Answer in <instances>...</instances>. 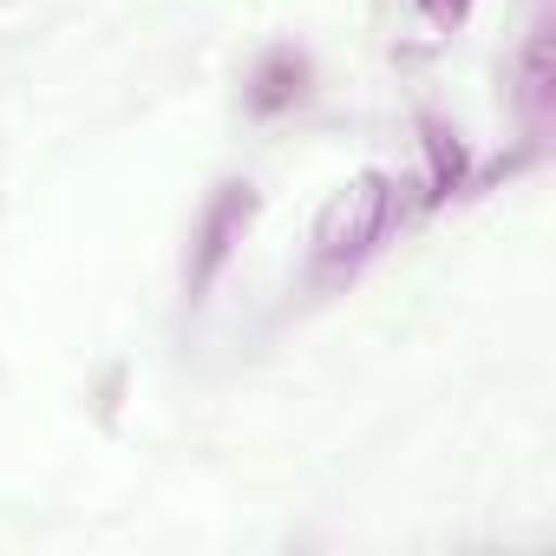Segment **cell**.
I'll use <instances>...</instances> for the list:
<instances>
[{
	"instance_id": "5b68a950",
	"label": "cell",
	"mask_w": 556,
	"mask_h": 556,
	"mask_svg": "<svg viewBox=\"0 0 556 556\" xmlns=\"http://www.w3.org/2000/svg\"><path fill=\"white\" fill-rule=\"evenodd\" d=\"M419 144H426V164H432V203H445L452 190H465V177H471V151L458 144V131L452 125H439V118H419Z\"/></svg>"
},
{
	"instance_id": "8992f818",
	"label": "cell",
	"mask_w": 556,
	"mask_h": 556,
	"mask_svg": "<svg viewBox=\"0 0 556 556\" xmlns=\"http://www.w3.org/2000/svg\"><path fill=\"white\" fill-rule=\"evenodd\" d=\"M413 8H419V21L439 27V34H452V27L471 21V0H413Z\"/></svg>"
},
{
	"instance_id": "7a4b0ae2",
	"label": "cell",
	"mask_w": 556,
	"mask_h": 556,
	"mask_svg": "<svg viewBox=\"0 0 556 556\" xmlns=\"http://www.w3.org/2000/svg\"><path fill=\"white\" fill-rule=\"evenodd\" d=\"M255 210H262V197H255L249 177H223V184L210 190V203L197 210V229H190V262H184L190 302H203V295L216 289V275L229 268V255H236V242L249 236Z\"/></svg>"
},
{
	"instance_id": "3957f363",
	"label": "cell",
	"mask_w": 556,
	"mask_h": 556,
	"mask_svg": "<svg viewBox=\"0 0 556 556\" xmlns=\"http://www.w3.org/2000/svg\"><path fill=\"white\" fill-rule=\"evenodd\" d=\"M510 112H517L523 138L543 144V131H549V118H556V66H549V27H543V21L523 34V47H517V60H510Z\"/></svg>"
},
{
	"instance_id": "277c9868",
	"label": "cell",
	"mask_w": 556,
	"mask_h": 556,
	"mask_svg": "<svg viewBox=\"0 0 556 556\" xmlns=\"http://www.w3.org/2000/svg\"><path fill=\"white\" fill-rule=\"evenodd\" d=\"M302 92H308V53H302V47H268V53L249 66V79H242L249 118H282V112L302 105Z\"/></svg>"
},
{
	"instance_id": "6da1fadb",
	"label": "cell",
	"mask_w": 556,
	"mask_h": 556,
	"mask_svg": "<svg viewBox=\"0 0 556 556\" xmlns=\"http://www.w3.org/2000/svg\"><path fill=\"white\" fill-rule=\"evenodd\" d=\"M393 216H400V177L361 170L354 184H341V190L328 197V210L315 216L308 275H315V282H348V275H361V268L387 249Z\"/></svg>"
}]
</instances>
